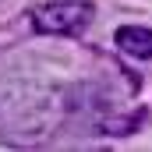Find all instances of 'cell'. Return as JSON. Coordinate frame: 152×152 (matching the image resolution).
Returning <instances> with one entry per match:
<instances>
[{"instance_id": "1", "label": "cell", "mask_w": 152, "mask_h": 152, "mask_svg": "<svg viewBox=\"0 0 152 152\" xmlns=\"http://www.w3.org/2000/svg\"><path fill=\"white\" fill-rule=\"evenodd\" d=\"M67 110V96L60 88L39 85L14 75L0 81V134L14 142H39Z\"/></svg>"}, {"instance_id": "2", "label": "cell", "mask_w": 152, "mask_h": 152, "mask_svg": "<svg viewBox=\"0 0 152 152\" xmlns=\"http://www.w3.org/2000/svg\"><path fill=\"white\" fill-rule=\"evenodd\" d=\"M96 7L88 0H53L32 7V28L42 36H75L92 21Z\"/></svg>"}, {"instance_id": "3", "label": "cell", "mask_w": 152, "mask_h": 152, "mask_svg": "<svg viewBox=\"0 0 152 152\" xmlns=\"http://www.w3.org/2000/svg\"><path fill=\"white\" fill-rule=\"evenodd\" d=\"M117 46L138 60H149L152 57V28H142V25H120L117 28Z\"/></svg>"}]
</instances>
